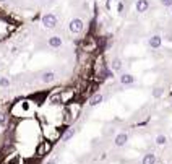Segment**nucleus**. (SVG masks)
Instances as JSON below:
<instances>
[{
  "label": "nucleus",
  "instance_id": "19",
  "mask_svg": "<svg viewBox=\"0 0 172 164\" xmlns=\"http://www.w3.org/2000/svg\"><path fill=\"white\" fill-rule=\"evenodd\" d=\"M166 39H167V41H172V34H166Z\"/></svg>",
  "mask_w": 172,
  "mask_h": 164
},
{
  "label": "nucleus",
  "instance_id": "17",
  "mask_svg": "<svg viewBox=\"0 0 172 164\" xmlns=\"http://www.w3.org/2000/svg\"><path fill=\"white\" fill-rule=\"evenodd\" d=\"M164 7H172V0H159Z\"/></svg>",
  "mask_w": 172,
  "mask_h": 164
},
{
  "label": "nucleus",
  "instance_id": "10",
  "mask_svg": "<svg viewBox=\"0 0 172 164\" xmlns=\"http://www.w3.org/2000/svg\"><path fill=\"white\" fill-rule=\"evenodd\" d=\"M141 164H156V154L154 153H148L143 156V161Z\"/></svg>",
  "mask_w": 172,
  "mask_h": 164
},
{
  "label": "nucleus",
  "instance_id": "11",
  "mask_svg": "<svg viewBox=\"0 0 172 164\" xmlns=\"http://www.w3.org/2000/svg\"><path fill=\"white\" fill-rule=\"evenodd\" d=\"M111 68L114 70V72H119V70L122 68V60L119 59V57H115V59L111 62Z\"/></svg>",
  "mask_w": 172,
  "mask_h": 164
},
{
  "label": "nucleus",
  "instance_id": "16",
  "mask_svg": "<svg viewBox=\"0 0 172 164\" xmlns=\"http://www.w3.org/2000/svg\"><path fill=\"white\" fill-rule=\"evenodd\" d=\"M7 124V116L3 112H0V125H5Z\"/></svg>",
  "mask_w": 172,
  "mask_h": 164
},
{
  "label": "nucleus",
  "instance_id": "2",
  "mask_svg": "<svg viewBox=\"0 0 172 164\" xmlns=\"http://www.w3.org/2000/svg\"><path fill=\"white\" fill-rule=\"evenodd\" d=\"M68 30H70V33H73V34L81 33V31L84 30L83 20H80V18H71V20H70V25H68Z\"/></svg>",
  "mask_w": 172,
  "mask_h": 164
},
{
  "label": "nucleus",
  "instance_id": "9",
  "mask_svg": "<svg viewBox=\"0 0 172 164\" xmlns=\"http://www.w3.org/2000/svg\"><path fill=\"white\" fill-rule=\"evenodd\" d=\"M120 83L122 84H133L135 83V76L132 73H124V75H120Z\"/></svg>",
  "mask_w": 172,
  "mask_h": 164
},
{
  "label": "nucleus",
  "instance_id": "6",
  "mask_svg": "<svg viewBox=\"0 0 172 164\" xmlns=\"http://www.w3.org/2000/svg\"><path fill=\"white\" fill-rule=\"evenodd\" d=\"M135 8H137L138 13H145V11H148V8H149V2H148V0H137Z\"/></svg>",
  "mask_w": 172,
  "mask_h": 164
},
{
  "label": "nucleus",
  "instance_id": "8",
  "mask_svg": "<svg viewBox=\"0 0 172 164\" xmlns=\"http://www.w3.org/2000/svg\"><path fill=\"white\" fill-rule=\"evenodd\" d=\"M102 99H104V96L101 94V93H94V94L91 96V99H89V106H91V107H94V106L102 102Z\"/></svg>",
  "mask_w": 172,
  "mask_h": 164
},
{
  "label": "nucleus",
  "instance_id": "15",
  "mask_svg": "<svg viewBox=\"0 0 172 164\" xmlns=\"http://www.w3.org/2000/svg\"><path fill=\"white\" fill-rule=\"evenodd\" d=\"M0 86H2V88H8L10 86V80H8V78H5V76H2V78H0Z\"/></svg>",
  "mask_w": 172,
  "mask_h": 164
},
{
  "label": "nucleus",
  "instance_id": "7",
  "mask_svg": "<svg viewBox=\"0 0 172 164\" xmlns=\"http://www.w3.org/2000/svg\"><path fill=\"white\" fill-rule=\"evenodd\" d=\"M62 38L60 36H51V38H49V41H47V44L49 46H51L52 49H59L60 46H62Z\"/></svg>",
  "mask_w": 172,
  "mask_h": 164
},
{
  "label": "nucleus",
  "instance_id": "13",
  "mask_svg": "<svg viewBox=\"0 0 172 164\" xmlns=\"http://www.w3.org/2000/svg\"><path fill=\"white\" fill-rule=\"evenodd\" d=\"M166 143H167V137H166V135H157V137H156V145L162 146Z\"/></svg>",
  "mask_w": 172,
  "mask_h": 164
},
{
  "label": "nucleus",
  "instance_id": "5",
  "mask_svg": "<svg viewBox=\"0 0 172 164\" xmlns=\"http://www.w3.org/2000/svg\"><path fill=\"white\" fill-rule=\"evenodd\" d=\"M127 141H128V135L127 133H119L115 137V140H114V145L117 148H122V146L127 145Z\"/></svg>",
  "mask_w": 172,
  "mask_h": 164
},
{
  "label": "nucleus",
  "instance_id": "3",
  "mask_svg": "<svg viewBox=\"0 0 172 164\" xmlns=\"http://www.w3.org/2000/svg\"><path fill=\"white\" fill-rule=\"evenodd\" d=\"M55 80H57V73L52 72V70H47V72H44V73L41 75V81H42V83H46V84L54 83Z\"/></svg>",
  "mask_w": 172,
  "mask_h": 164
},
{
  "label": "nucleus",
  "instance_id": "12",
  "mask_svg": "<svg viewBox=\"0 0 172 164\" xmlns=\"http://www.w3.org/2000/svg\"><path fill=\"white\" fill-rule=\"evenodd\" d=\"M73 135H75V128H67L62 137V141H68L70 138H73Z\"/></svg>",
  "mask_w": 172,
  "mask_h": 164
},
{
  "label": "nucleus",
  "instance_id": "14",
  "mask_svg": "<svg viewBox=\"0 0 172 164\" xmlns=\"http://www.w3.org/2000/svg\"><path fill=\"white\" fill-rule=\"evenodd\" d=\"M162 94H164V88H161V86L154 88V91H153V96H154V98H161Z\"/></svg>",
  "mask_w": 172,
  "mask_h": 164
},
{
  "label": "nucleus",
  "instance_id": "4",
  "mask_svg": "<svg viewBox=\"0 0 172 164\" xmlns=\"http://www.w3.org/2000/svg\"><path fill=\"white\" fill-rule=\"evenodd\" d=\"M148 44H149V47H151V49H159L161 44H162V36H161V34H154V36L149 38Z\"/></svg>",
  "mask_w": 172,
  "mask_h": 164
},
{
  "label": "nucleus",
  "instance_id": "1",
  "mask_svg": "<svg viewBox=\"0 0 172 164\" xmlns=\"http://www.w3.org/2000/svg\"><path fill=\"white\" fill-rule=\"evenodd\" d=\"M41 23L44 28H47V30H54V28L59 25V18H57L54 13H46V15H42Z\"/></svg>",
  "mask_w": 172,
  "mask_h": 164
},
{
  "label": "nucleus",
  "instance_id": "18",
  "mask_svg": "<svg viewBox=\"0 0 172 164\" xmlns=\"http://www.w3.org/2000/svg\"><path fill=\"white\" fill-rule=\"evenodd\" d=\"M46 164H57V159H51V161H47Z\"/></svg>",
  "mask_w": 172,
  "mask_h": 164
}]
</instances>
